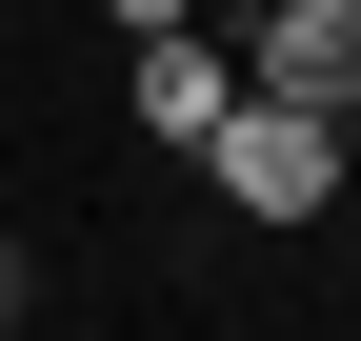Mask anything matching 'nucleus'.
<instances>
[{"label": "nucleus", "instance_id": "obj_2", "mask_svg": "<svg viewBox=\"0 0 361 341\" xmlns=\"http://www.w3.org/2000/svg\"><path fill=\"white\" fill-rule=\"evenodd\" d=\"M241 101L361 120V0H261V20H241Z\"/></svg>", "mask_w": 361, "mask_h": 341}, {"label": "nucleus", "instance_id": "obj_1", "mask_svg": "<svg viewBox=\"0 0 361 341\" xmlns=\"http://www.w3.org/2000/svg\"><path fill=\"white\" fill-rule=\"evenodd\" d=\"M201 181L241 201V221H322V201H341V120H301V101H221Z\"/></svg>", "mask_w": 361, "mask_h": 341}, {"label": "nucleus", "instance_id": "obj_3", "mask_svg": "<svg viewBox=\"0 0 361 341\" xmlns=\"http://www.w3.org/2000/svg\"><path fill=\"white\" fill-rule=\"evenodd\" d=\"M221 101H241V61H221L201 20H161V40H121V120H141V141H221Z\"/></svg>", "mask_w": 361, "mask_h": 341}, {"label": "nucleus", "instance_id": "obj_4", "mask_svg": "<svg viewBox=\"0 0 361 341\" xmlns=\"http://www.w3.org/2000/svg\"><path fill=\"white\" fill-rule=\"evenodd\" d=\"M101 20H121V40H161V20H201V0H101Z\"/></svg>", "mask_w": 361, "mask_h": 341}, {"label": "nucleus", "instance_id": "obj_5", "mask_svg": "<svg viewBox=\"0 0 361 341\" xmlns=\"http://www.w3.org/2000/svg\"><path fill=\"white\" fill-rule=\"evenodd\" d=\"M0 321H20V241H0Z\"/></svg>", "mask_w": 361, "mask_h": 341}]
</instances>
